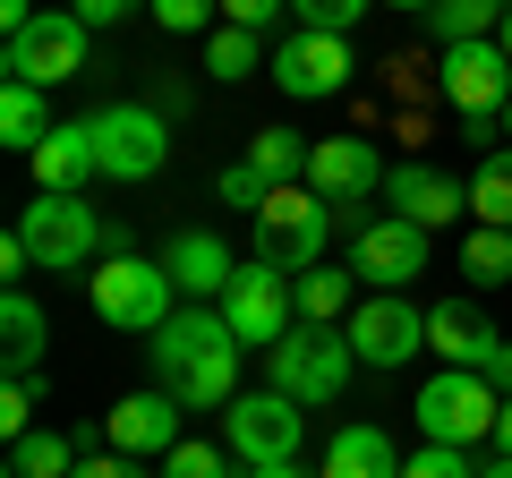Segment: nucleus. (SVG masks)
<instances>
[{
    "label": "nucleus",
    "instance_id": "nucleus-1",
    "mask_svg": "<svg viewBox=\"0 0 512 478\" xmlns=\"http://www.w3.org/2000/svg\"><path fill=\"white\" fill-rule=\"evenodd\" d=\"M146 350H154V385L180 393V410H231L239 402V333L222 325V308L188 299Z\"/></svg>",
    "mask_w": 512,
    "mask_h": 478
},
{
    "label": "nucleus",
    "instance_id": "nucleus-2",
    "mask_svg": "<svg viewBox=\"0 0 512 478\" xmlns=\"http://www.w3.org/2000/svg\"><path fill=\"white\" fill-rule=\"evenodd\" d=\"M350 368H359V350H350L342 325H291L274 350H265V385L291 393L299 410H325L333 393L350 385Z\"/></svg>",
    "mask_w": 512,
    "mask_h": 478
},
{
    "label": "nucleus",
    "instance_id": "nucleus-3",
    "mask_svg": "<svg viewBox=\"0 0 512 478\" xmlns=\"http://www.w3.org/2000/svg\"><path fill=\"white\" fill-rule=\"evenodd\" d=\"M86 299H94V316L103 325H120V333H163L171 316V299H180V282L163 274V257H137V248H120V257H103L86 274Z\"/></svg>",
    "mask_w": 512,
    "mask_h": 478
},
{
    "label": "nucleus",
    "instance_id": "nucleus-4",
    "mask_svg": "<svg viewBox=\"0 0 512 478\" xmlns=\"http://www.w3.org/2000/svg\"><path fill=\"white\" fill-rule=\"evenodd\" d=\"M495 410H504V393L487 385L478 368H436L419 385V402H410V419H419L427 444H495Z\"/></svg>",
    "mask_w": 512,
    "mask_h": 478
},
{
    "label": "nucleus",
    "instance_id": "nucleus-5",
    "mask_svg": "<svg viewBox=\"0 0 512 478\" xmlns=\"http://www.w3.org/2000/svg\"><path fill=\"white\" fill-rule=\"evenodd\" d=\"M18 239L35 248L43 274H86V265L111 248V222L94 214L86 197H35V205L18 214Z\"/></svg>",
    "mask_w": 512,
    "mask_h": 478
},
{
    "label": "nucleus",
    "instance_id": "nucleus-6",
    "mask_svg": "<svg viewBox=\"0 0 512 478\" xmlns=\"http://www.w3.org/2000/svg\"><path fill=\"white\" fill-rule=\"evenodd\" d=\"M333 222H342V214H333L308 180L274 188V197L256 205V257L282 265V274H308V265H325V231H333Z\"/></svg>",
    "mask_w": 512,
    "mask_h": 478
},
{
    "label": "nucleus",
    "instance_id": "nucleus-7",
    "mask_svg": "<svg viewBox=\"0 0 512 478\" xmlns=\"http://www.w3.org/2000/svg\"><path fill=\"white\" fill-rule=\"evenodd\" d=\"M214 308H222V325L239 333V350H274L282 333L299 325V299H291V274H282V265H265V257H239L231 291H222Z\"/></svg>",
    "mask_w": 512,
    "mask_h": 478
},
{
    "label": "nucleus",
    "instance_id": "nucleus-8",
    "mask_svg": "<svg viewBox=\"0 0 512 478\" xmlns=\"http://www.w3.org/2000/svg\"><path fill=\"white\" fill-rule=\"evenodd\" d=\"M86 120H94V163H103V180H154L171 163V120L154 103H103Z\"/></svg>",
    "mask_w": 512,
    "mask_h": 478
},
{
    "label": "nucleus",
    "instance_id": "nucleus-9",
    "mask_svg": "<svg viewBox=\"0 0 512 478\" xmlns=\"http://www.w3.org/2000/svg\"><path fill=\"white\" fill-rule=\"evenodd\" d=\"M86 43H94V26L77 9H43L26 35L0 43V69L18 86H69V77H86Z\"/></svg>",
    "mask_w": 512,
    "mask_h": 478
},
{
    "label": "nucleus",
    "instance_id": "nucleus-10",
    "mask_svg": "<svg viewBox=\"0 0 512 478\" xmlns=\"http://www.w3.org/2000/svg\"><path fill=\"white\" fill-rule=\"evenodd\" d=\"M299 436H308V419H299L291 393H239L231 410H222V444H231L239 470H265V461H299Z\"/></svg>",
    "mask_w": 512,
    "mask_h": 478
},
{
    "label": "nucleus",
    "instance_id": "nucleus-11",
    "mask_svg": "<svg viewBox=\"0 0 512 478\" xmlns=\"http://www.w3.org/2000/svg\"><path fill=\"white\" fill-rule=\"evenodd\" d=\"M350 222V274L367 291H410V274H427V231L402 214H342Z\"/></svg>",
    "mask_w": 512,
    "mask_h": 478
},
{
    "label": "nucleus",
    "instance_id": "nucleus-12",
    "mask_svg": "<svg viewBox=\"0 0 512 478\" xmlns=\"http://www.w3.org/2000/svg\"><path fill=\"white\" fill-rule=\"evenodd\" d=\"M342 333H350V350H359V368H410L427 350V308H410L402 291H367Z\"/></svg>",
    "mask_w": 512,
    "mask_h": 478
},
{
    "label": "nucleus",
    "instance_id": "nucleus-13",
    "mask_svg": "<svg viewBox=\"0 0 512 478\" xmlns=\"http://www.w3.org/2000/svg\"><path fill=\"white\" fill-rule=\"evenodd\" d=\"M350 69H359V60H350V35H308V26L282 35L274 60H265V77H274L291 103H325V94H342Z\"/></svg>",
    "mask_w": 512,
    "mask_h": 478
},
{
    "label": "nucleus",
    "instance_id": "nucleus-14",
    "mask_svg": "<svg viewBox=\"0 0 512 478\" xmlns=\"http://www.w3.org/2000/svg\"><path fill=\"white\" fill-rule=\"evenodd\" d=\"M436 94L461 111V120H478V111H504V103H512V52H504L495 35H478V43H444Z\"/></svg>",
    "mask_w": 512,
    "mask_h": 478
},
{
    "label": "nucleus",
    "instance_id": "nucleus-15",
    "mask_svg": "<svg viewBox=\"0 0 512 478\" xmlns=\"http://www.w3.org/2000/svg\"><path fill=\"white\" fill-rule=\"evenodd\" d=\"M308 188L333 205V214H359L367 197H384V154L367 137H316L308 154Z\"/></svg>",
    "mask_w": 512,
    "mask_h": 478
},
{
    "label": "nucleus",
    "instance_id": "nucleus-16",
    "mask_svg": "<svg viewBox=\"0 0 512 478\" xmlns=\"http://www.w3.org/2000/svg\"><path fill=\"white\" fill-rule=\"evenodd\" d=\"M103 427H111V453H128V461H163L171 444L188 436L180 427V393H163V385L154 393H120Z\"/></svg>",
    "mask_w": 512,
    "mask_h": 478
},
{
    "label": "nucleus",
    "instance_id": "nucleus-17",
    "mask_svg": "<svg viewBox=\"0 0 512 478\" xmlns=\"http://www.w3.org/2000/svg\"><path fill=\"white\" fill-rule=\"evenodd\" d=\"M384 205H393L402 222H419V231H444V222L470 214V188L444 180L436 163H393L384 171Z\"/></svg>",
    "mask_w": 512,
    "mask_h": 478
},
{
    "label": "nucleus",
    "instance_id": "nucleus-18",
    "mask_svg": "<svg viewBox=\"0 0 512 478\" xmlns=\"http://www.w3.org/2000/svg\"><path fill=\"white\" fill-rule=\"evenodd\" d=\"M26 163H35L43 197H86V180H103V163H94V120H60Z\"/></svg>",
    "mask_w": 512,
    "mask_h": 478
},
{
    "label": "nucleus",
    "instance_id": "nucleus-19",
    "mask_svg": "<svg viewBox=\"0 0 512 478\" xmlns=\"http://www.w3.org/2000/svg\"><path fill=\"white\" fill-rule=\"evenodd\" d=\"M495 342H504V333L487 325L478 299H436V308H427V350H436L444 368H487Z\"/></svg>",
    "mask_w": 512,
    "mask_h": 478
},
{
    "label": "nucleus",
    "instance_id": "nucleus-20",
    "mask_svg": "<svg viewBox=\"0 0 512 478\" xmlns=\"http://www.w3.org/2000/svg\"><path fill=\"white\" fill-rule=\"evenodd\" d=\"M163 274L180 282L188 299H222V291H231V274H239V257H231V239H222V231H180L163 248Z\"/></svg>",
    "mask_w": 512,
    "mask_h": 478
},
{
    "label": "nucleus",
    "instance_id": "nucleus-21",
    "mask_svg": "<svg viewBox=\"0 0 512 478\" xmlns=\"http://www.w3.org/2000/svg\"><path fill=\"white\" fill-rule=\"evenodd\" d=\"M316 478H402V453H393L384 427H342V436L325 444V470Z\"/></svg>",
    "mask_w": 512,
    "mask_h": 478
},
{
    "label": "nucleus",
    "instance_id": "nucleus-22",
    "mask_svg": "<svg viewBox=\"0 0 512 478\" xmlns=\"http://www.w3.org/2000/svg\"><path fill=\"white\" fill-rule=\"evenodd\" d=\"M43 342H52V316L26 291H9L0 299V359H9V376H43Z\"/></svg>",
    "mask_w": 512,
    "mask_h": 478
},
{
    "label": "nucleus",
    "instance_id": "nucleus-23",
    "mask_svg": "<svg viewBox=\"0 0 512 478\" xmlns=\"http://www.w3.org/2000/svg\"><path fill=\"white\" fill-rule=\"evenodd\" d=\"M291 299H299V325H350V308H359V274H342V265H308V274H291Z\"/></svg>",
    "mask_w": 512,
    "mask_h": 478
},
{
    "label": "nucleus",
    "instance_id": "nucleus-24",
    "mask_svg": "<svg viewBox=\"0 0 512 478\" xmlns=\"http://www.w3.org/2000/svg\"><path fill=\"white\" fill-rule=\"evenodd\" d=\"M308 154H316V137H299V129H256L248 171H256L265 188H299V180H308Z\"/></svg>",
    "mask_w": 512,
    "mask_h": 478
},
{
    "label": "nucleus",
    "instance_id": "nucleus-25",
    "mask_svg": "<svg viewBox=\"0 0 512 478\" xmlns=\"http://www.w3.org/2000/svg\"><path fill=\"white\" fill-rule=\"evenodd\" d=\"M60 120H52V103H43V86H0V146H18V154H35L43 137H52Z\"/></svg>",
    "mask_w": 512,
    "mask_h": 478
},
{
    "label": "nucleus",
    "instance_id": "nucleus-26",
    "mask_svg": "<svg viewBox=\"0 0 512 478\" xmlns=\"http://www.w3.org/2000/svg\"><path fill=\"white\" fill-rule=\"evenodd\" d=\"M77 436L69 427H35V436H18L9 444V478H77Z\"/></svg>",
    "mask_w": 512,
    "mask_h": 478
},
{
    "label": "nucleus",
    "instance_id": "nucleus-27",
    "mask_svg": "<svg viewBox=\"0 0 512 478\" xmlns=\"http://www.w3.org/2000/svg\"><path fill=\"white\" fill-rule=\"evenodd\" d=\"M470 222H495L512 231V146H487L470 171Z\"/></svg>",
    "mask_w": 512,
    "mask_h": 478
},
{
    "label": "nucleus",
    "instance_id": "nucleus-28",
    "mask_svg": "<svg viewBox=\"0 0 512 478\" xmlns=\"http://www.w3.org/2000/svg\"><path fill=\"white\" fill-rule=\"evenodd\" d=\"M461 274H470V291H495V282H512V231H495V222H470V239H461Z\"/></svg>",
    "mask_w": 512,
    "mask_h": 478
},
{
    "label": "nucleus",
    "instance_id": "nucleus-29",
    "mask_svg": "<svg viewBox=\"0 0 512 478\" xmlns=\"http://www.w3.org/2000/svg\"><path fill=\"white\" fill-rule=\"evenodd\" d=\"M495 26H504L495 0H436V9H427V35L436 43H478V35H495Z\"/></svg>",
    "mask_w": 512,
    "mask_h": 478
},
{
    "label": "nucleus",
    "instance_id": "nucleus-30",
    "mask_svg": "<svg viewBox=\"0 0 512 478\" xmlns=\"http://www.w3.org/2000/svg\"><path fill=\"white\" fill-rule=\"evenodd\" d=\"M256 52H265V35H248V26H214V35H205V77L239 86V77H256Z\"/></svg>",
    "mask_w": 512,
    "mask_h": 478
},
{
    "label": "nucleus",
    "instance_id": "nucleus-31",
    "mask_svg": "<svg viewBox=\"0 0 512 478\" xmlns=\"http://www.w3.org/2000/svg\"><path fill=\"white\" fill-rule=\"evenodd\" d=\"M163 478H231V444H197V436H180L163 453Z\"/></svg>",
    "mask_w": 512,
    "mask_h": 478
},
{
    "label": "nucleus",
    "instance_id": "nucleus-32",
    "mask_svg": "<svg viewBox=\"0 0 512 478\" xmlns=\"http://www.w3.org/2000/svg\"><path fill=\"white\" fill-rule=\"evenodd\" d=\"M367 9H376V0H291V18L308 26V35H350Z\"/></svg>",
    "mask_w": 512,
    "mask_h": 478
},
{
    "label": "nucleus",
    "instance_id": "nucleus-33",
    "mask_svg": "<svg viewBox=\"0 0 512 478\" xmlns=\"http://www.w3.org/2000/svg\"><path fill=\"white\" fill-rule=\"evenodd\" d=\"M163 35H214V18H222V0H154L146 9Z\"/></svg>",
    "mask_w": 512,
    "mask_h": 478
},
{
    "label": "nucleus",
    "instance_id": "nucleus-34",
    "mask_svg": "<svg viewBox=\"0 0 512 478\" xmlns=\"http://www.w3.org/2000/svg\"><path fill=\"white\" fill-rule=\"evenodd\" d=\"M35 393H43V376H9V385H0V436L9 444L35 436Z\"/></svg>",
    "mask_w": 512,
    "mask_h": 478
},
{
    "label": "nucleus",
    "instance_id": "nucleus-35",
    "mask_svg": "<svg viewBox=\"0 0 512 478\" xmlns=\"http://www.w3.org/2000/svg\"><path fill=\"white\" fill-rule=\"evenodd\" d=\"M402 478H478V461L461 444H419V453H402Z\"/></svg>",
    "mask_w": 512,
    "mask_h": 478
},
{
    "label": "nucleus",
    "instance_id": "nucleus-36",
    "mask_svg": "<svg viewBox=\"0 0 512 478\" xmlns=\"http://www.w3.org/2000/svg\"><path fill=\"white\" fill-rule=\"evenodd\" d=\"M265 197H274V188L256 180L248 163H231V171H222V205H239V214H256V205H265Z\"/></svg>",
    "mask_w": 512,
    "mask_h": 478
},
{
    "label": "nucleus",
    "instance_id": "nucleus-37",
    "mask_svg": "<svg viewBox=\"0 0 512 478\" xmlns=\"http://www.w3.org/2000/svg\"><path fill=\"white\" fill-rule=\"evenodd\" d=\"M282 9H291V0H222V26H248V35H265Z\"/></svg>",
    "mask_w": 512,
    "mask_h": 478
},
{
    "label": "nucleus",
    "instance_id": "nucleus-38",
    "mask_svg": "<svg viewBox=\"0 0 512 478\" xmlns=\"http://www.w3.org/2000/svg\"><path fill=\"white\" fill-rule=\"evenodd\" d=\"M154 0H77V18L86 26H128V18H146Z\"/></svg>",
    "mask_w": 512,
    "mask_h": 478
},
{
    "label": "nucleus",
    "instance_id": "nucleus-39",
    "mask_svg": "<svg viewBox=\"0 0 512 478\" xmlns=\"http://www.w3.org/2000/svg\"><path fill=\"white\" fill-rule=\"evenodd\" d=\"M77 478H163V470H146V461H128V453H86Z\"/></svg>",
    "mask_w": 512,
    "mask_h": 478
},
{
    "label": "nucleus",
    "instance_id": "nucleus-40",
    "mask_svg": "<svg viewBox=\"0 0 512 478\" xmlns=\"http://www.w3.org/2000/svg\"><path fill=\"white\" fill-rule=\"evenodd\" d=\"M0 274H9V291H18V274H35V248H26V239H18V231L0 239Z\"/></svg>",
    "mask_w": 512,
    "mask_h": 478
},
{
    "label": "nucleus",
    "instance_id": "nucleus-41",
    "mask_svg": "<svg viewBox=\"0 0 512 478\" xmlns=\"http://www.w3.org/2000/svg\"><path fill=\"white\" fill-rule=\"evenodd\" d=\"M478 376H487V385H495V393H504V402H512V342H495V359H487V368H478Z\"/></svg>",
    "mask_w": 512,
    "mask_h": 478
},
{
    "label": "nucleus",
    "instance_id": "nucleus-42",
    "mask_svg": "<svg viewBox=\"0 0 512 478\" xmlns=\"http://www.w3.org/2000/svg\"><path fill=\"white\" fill-rule=\"evenodd\" d=\"M35 18H43L35 0H0V26H9V35H26V26H35Z\"/></svg>",
    "mask_w": 512,
    "mask_h": 478
},
{
    "label": "nucleus",
    "instance_id": "nucleus-43",
    "mask_svg": "<svg viewBox=\"0 0 512 478\" xmlns=\"http://www.w3.org/2000/svg\"><path fill=\"white\" fill-rule=\"evenodd\" d=\"M239 478H308L299 461H265V470H239Z\"/></svg>",
    "mask_w": 512,
    "mask_h": 478
},
{
    "label": "nucleus",
    "instance_id": "nucleus-44",
    "mask_svg": "<svg viewBox=\"0 0 512 478\" xmlns=\"http://www.w3.org/2000/svg\"><path fill=\"white\" fill-rule=\"evenodd\" d=\"M495 453H512V402L495 410Z\"/></svg>",
    "mask_w": 512,
    "mask_h": 478
},
{
    "label": "nucleus",
    "instance_id": "nucleus-45",
    "mask_svg": "<svg viewBox=\"0 0 512 478\" xmlns=\"http://www.w3.org/2000/svg\"><path fill=\"white\" fill-rule=\"evenodd\" d=\"M478 478H512V453H495V461H487V470H478Z\"/></svg>",
    "mask_w": 512,
    "mask_h": 478
},
{
    "label": "nucleus",
    "instance_id": "nucleus-46",
    "mask_svg": "<svg viewBox=\"0 0 512 478\" xmlns=\"http://www.w3.org/2000/svg\"><path fill=\"white\" fill-rule=\"evenodd\" d=\"M495 43H504V52H512V9H504V26H495Z\"/></svg>",
    "mask_w": 512,
    "mask_h": 478
},
{
    "label": "nucleus",
    "instance_id": "nucleus-47",
    "mask_svg": "<svg viewBox=\"0 0 512 478\" xmlns=\"http://www.w3.org/2000/svg\"><path fill=\"white\" fill-rule=\"evenodd\" d=\"M393 9H419V18H427V9H436V0H393Z\"/></svg>",
    "mask_w": 512,
    "mask_h": 478
},
{
    "label": "nucleus",
    "instance_id": "nucleus-48",
    "mask_svg": "<svg viewBox=\"0 0 512 478\" xmlns=\"http://www.w3.org/2000/svg\"><path fill=\"white\" fill-rule=\"evenodd\" d=\"M504 137H512V103H504Z\"/></svg>",
    "mask_w": 512,
    "mask_h": 478
},
{
    "label": "nucleus",
    "instance_id": "nucleus-49",
    "mask_svg": "<svg viewBox=\"0 0 512 478\" xmlns=\"http://www.w3.org/2000/svg\"><path fill=\"white\" fill-rule=\"evenodd\" d=\"M495 9H512V0H495Z\"/></svg>",
    "mask_w": 512,
    "mask_h": 478
}]
</instances>
